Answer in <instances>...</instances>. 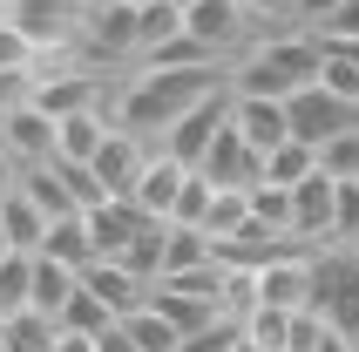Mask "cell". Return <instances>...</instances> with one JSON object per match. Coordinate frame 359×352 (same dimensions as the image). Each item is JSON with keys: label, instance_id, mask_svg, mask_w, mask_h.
<instances>
[{"label": "cell", "instance_id": "obj_35", "mask_svg": "<svg viewBox=\"0 0 359 352\" xmlns=\"http://www.w3.org/2000/svg\"><path fill=\"white\" fill-rule=\"evenodd\" d=\"M231 352H258V346H251V339H238V346H231Z\"/></svg>", "mask_w": 359, "mask_h": 352}, {"label": "cell", "instance_id": "obj_3", "mask_svg": "<svg viewBox=\"0 0 359 352\" xmlns=\"http://www.w3.org/2000/svg\"><path fill=\"white\" fill-rule=\"evenodd\" d=\"M312 312L332 332H359V244H319L312 251Z\"/></svg>", "mask_w": 359, "mask_h": 352}, {"label": "cell", "instance_id": "obj_13", "mask_svg": "<svg viewBox=\"0 0 359 352\" xmlns=\"http://www.w3.org/2000/svg\"><path fill=\"white\" fill-rule=\"evenodd\" d=\"M197 170L210 176L217 190H258V183H264V156H258V149H251V142L238 136V122H231V129L217 136V149H210V156H203Z\"/></svg>", "mask_w": 359, "mask_h": 352}, {"label": "cell", "instance_id": "obj_36", "mask_svg": "<svg viewBox=\"0 0 359 352\" xmlns=\"http://www.w3.org/2000/svg\"><path fill=\"white\" fill-rule=\"evenodd\" d=\"M0 325H7V305H0Z\"/></svg>", "mask_w": 359, "mask_h": 352}, {"label": "cell", "instance_id": "obj_11", "mask_svg": "<svg viewBox=\"0 0 359 352\" xmlns=\"http://www.w3.org/2000/svg\"><path fill=\"white\" fill-rule=\"evenodd\" d=\"M149 224H156V217L142 210L136 196H109V203H95V210H88V237H95V257H122L142 231H149Z\"/></svg>", "mask_w": 359, "mask_h": 352}, {"label": "cell", "instance_id": "obj_25", "mask_svg": "<svg viewBox=\"0 0 359 352\" xmlns=\"http://www.w3.org/2000/svg\"><path fill=\"white\" fill-rule=\"evenodd\" d=\"M122 325H129V339H136L142 352H183V332H177V325H170V318L156 312V305H142V312H129Z\"/></svg>", "mask_w": 359, "mask_h": 352}, {"label": "cell", "instance_id": "obj_16", "mask_svg": "<svg viewBox=\"0 0 359 352\" xmlns=\"http://www.w3.org/2000/svg\"><path fill=\"white\" fill-rule=\"evenodd\" d=\"M0 224H7V244H14V251L41 257V244H48V224H55V217H48L34 196L14 183V190H7V203H0Z\"/></svg>", "mask_w": 359, "mask_h": 352}, {"label": "cell", "instance_id": "obj_6", "mask_svg": "<svg viewBox=\"0 0 359 352\" xmlns=\"http://www.w3.org/2000/svg\"><path fill=\"white\" fill-rule=\"evenodd\" d=\"M0 149L14 156V170H34V163H55L61 156V122L41 109V102H20L0 116Z\"/></svg>", "mask_w": 359, "mask_h": 352}, {"label": "cell", "instance_id": "obj_24", "mask_svg": "<svg viewBox=\"0 0 359 352\" xmlns=\"http://www.w3.org/2000/svg\"><path fill=\"white\" fill-rule=\"evenodd\" d=\"M109 325H116V312H109V305H102V298L88 292V285H81V292L68 298V305H61V332H81V339H102V332H109Z\"/></svg>", "mask_w": 359, "mask_h": 352}, {"label": "cell", "instance_id": "obj_39", "mask_svg": "<svg viewBox=\"0 0 359 352\" xmlns=\"http://www.w3.org/2000/svg\"><path fill=\"white\" fill-rule=\"evenodd\" d=\"M0 352H7V346H0Z\"/></svg>", "mask_w": 359, "mask_h": 352}, {"label": "cell", "instance_id": "obj_37", "mask_svg": "<svg viewBox=\"0 0 359 352\" xmlns=\"http://www.w3.org/2000/svg\"><path fill=\"white\" fill-rule=\"evenodd\" d=\"M353 352H359V332H353Z\"/></svg>", "mask_w": 359, "mask_h": 352}, {"label": "cell", "instance_id": "obj_12", "mask_svg": "<svg viewBox=\"0 0 359 352\" xmlns=\"http://www.w3.org/2000/svg\"><path fill=\"white\" fill-rule=\"evenodd\" d=\"M81 285H88V292H95V298H102V305H109L116 318L142 312V305L156 298V285H149V278H136L129 264H122V257H95V264L81 271Z\"/></svg>", "mask_w": 359, "mask_h": 352}, {"label": "cell", "instance_id": "obj_14", "mask_svg": "<svg viewBox=\"0 0 359 352\" xmlns=\"http://www.w3.org/2000/svg\"><path fill=\"white\" fill-rule=\"evenodd\" d=\"M231 122H238V136L258 149V156H271L278 142H292V116H285L278 95H238L231 102Z\"/></svg>", "mask_w": 359, "mask_h": 352}, {"label": "cell", "instance_id": "obj_26", "mask_svg": "<svg viewBox=\"0 0 359 352\" xmlns=\"http://www.w3.org/2000/svg\"><path fill=\"white\" fill-rule=\"evenodd\" d=\"M163 251H170V224H149V231L122 251V264H129L136 278H149V285H163Z\"/></svg>", "mask_w": 359, "mask_h": 352}, {"label": "cell", "instance_id": "obj_15", "mask_svg": "<svg viewBox=\"0 0 359 352\" xmlns=\"http://www.w3.org/2000/svg\"><path fill=\"white\" fill-rule=\"evenodd\" d=\"M332 196H339V183L332 176H305L299 190H292V237H305V244H332Z\"/></svg>", "mask_w": 359, "mask_h": 352}, {"label": "cell", "instance_id": "obj_30", "mask_svg": "<svg viewBox=\"0 0 359 352\" xmlns=\"http://www.w3.org/2000/svg\"><path fill=\"white\" fill-rule=\"evenodd\" d=\"M319 41H359V0H339L332 20L319 27Z\"/></svg>", "mask_w": 359, "mask_h": 352}, {"label": "cell", "instance_id": "obj_9", "mask_svg": "<svg viewBox=\"0 0 359 352\" xmlns=\"http://www.w3.org/2000/svg\"><path fill=\"white\" fill-rule=\"evenodd\" d=\"M149 149H156V142L129 136V129H109V136H102V149L88 156V170L102 176V190H109V196H136V183H142V163H149Z\"/></svg>", "mask_w": 359, "mask_h": 352}, {"label": "cell", "instance_id": "obj_20", "mask_svg": "<svg viewBox=\"0 0 359 352\" xmlns=\"http://www.w3.org/2000/svg\"><path fill=\"white\" fill-rule=\"evenodd\" d=\"M305 176H319V149H312V142H278V149H271V156H264V183H278V190H299Z\"/></svg>", "mask_w": 359, "mask_h": 352}, {"label": "cell", "instance_id": "obj_33", "mask_svg": "<svg viewBox=\"0 0 359 352\" xmlns=\"http://www.w3.org/2000/svg\"><path fill=\"white\" fill-rule=\"evenodd\" d=\"M55 352H95V339H81V332H61V346Z\"/></svg>", "mask_w": 359, "mask_h": 352}, {"label": "cell", "instance_id": "obj_17", "mask_svg": "<svg viewBox=\"0 0 359 352\" xmlns=\"http://www.w3.org/2000/svg\"><path fill=\"white\" fill-rule=\"evenodd\" d=\"M177 34H190V7H183V0H142V7H136V48H142V55L170 48Z\"/></svg>", "mask_w": 359, "mask_h": 352}, {"label": "cell", "instance_id": "obj_32", "mask_svg": "<svg viewBox=\"0 0 359 352\" xmlns=\"http://www.w3.org/2000/svg\"><path fill=\"white\" fill-rule=\"evenodd\" d=\"M95 352H142V346H136V339H129V325H122V318H116V325H109V332L95 339Z\"/></svg>", "mask_w": 359, "mask_h": 352}, {"label": "cell", "instance_id": "obj_21", "mask_svg": "<svg viewBox=\"0 0 359 352\" xmlns=\"http://www.w3.org/2000/svg\"><path fill=\"white\" fill-rule=\"evenodd\" d=\"M244 224H251V190H210V203H203V224H197V231H210L217 244H231Z\"/></svg>", "mask_w": 359, "mask_h": 352}, {"label": "cell", "instance_id": "obj_31", "mask_svg": "<svg viewBox=\"0 0 359 352\" xmlns=\"http://www.w3.org/2000/svg\"><path fill=\"white\" fill-rule=\"evenodd\" d=\"M292 7H299V20L312 27V34H319L325 20H332V7H339V0H292Z\"/></svg>", "mask_w": 359, "mask_h": 352}, {"label": "cell", "instance_id": "obj_2", "mask_svg": "<svg viewBox=\"0 0 359 352\" xmlns=\"http://www.w3.org/2000/svg\"><path fill=\"white\" fill-rule=\"evenodd\" d=\"M325 68V41L312 34V27H299V34H271V41H251L238 61H231V88L238 95H278L292 102L299 88H312Z\"/></svg>", "mask_w": 359, "mask_h": 352}, {"label": "cell", "instance_id": "obj_4", "mask_svg": "<svg viewBox=\"0 0 359 352\" xmlns=\"http://www.w3.org/2000/svg\"><path fill=\"white\" fill-rule=\"evenodd\" d=\"M20 34L34 41L41 55H68L81 41V20H88V0H14V14H7Z\"/></svg>", "mask_w": 359, "mask_h": 352}, {"label": "cell", "instance_id": "obj_1", "mask_svg": "<svg viewBox=\"0 0 359 352\" xmlns=\"http://www.w3.org/2000/svg\"><path fill=\"white\" fill-rule=\"evenodd\" d=\"M217 88H231V68H142L136 61V68L116 81L109 116H116V129H129V136L163 149V136H170L203 95H217Z\"/></svg>", "mask_w": 359, "mask_h": 352}, {"label": "cell", "instance_id": "obj_23", "mask_svg": "<svg viewBox=\"0 0 359 352\" xmlns=\"http://www.w3.org/2000/svg\"><path fill=\"white\" fill-rule=\"evenodd\" d=\"M292 332H299V312H278V305H258L244 318V339L258 352H292Z\"/></svg>", "mask_w": 359, "mask_h": 352}, {"label": "cell", "instance_id": "obj_19", "mask_svg": "<svg viewBox=\"0 0 359 352\" xmlns=\"http://www.w3.org/2000/svg\"><path fill=\"white\" fill-rule=\"evenodd\" d=\"M0 346L7 352H55L61 346V318H48V312H14L7 325H0Z\"/></svg>", "mask_w": 359, "mask_h": 352}, {"label": "cell", "instance_id": "obj_8", "mask_svg": "<svg viewBox=\"0 0 359 352\" xmlns=\"http://www.w3.org/2000/svg\"><path fill=\"white\" fill-rule=\"evenodd\" d=\"M183 7H190V34L203 48H217L224 61H238L251 48V7L244 0H183Z\"/></svg>", "mask_w": 359, "mask_h": 352}, {"label": "cell", "instance_id": "obj_22", "mask_svg": "<svg viewBox=\"0 0 359 352\" xmlns=\"http://www.w3.org/2000/svg\"><path fill=\"white\" fill-rule=\"evenodd\" d=\"M81 292V271H68V264H55V257H34V312L61 318V305Z\"/></svg>", "mask_w": 359, "mask_h": 352}, {"label": "cell", "instance_id": "obj_34", "mask_svg": "<svg viewBox=\"0 0 359 352\" xmlns=\"http://www.w3.org/2000/svg\"><path fill=\"white\" fill-rule=\"evenodd\" d=\"M7 257H14V244H7V224H0V264H7Z\"/></svg>", "mask_w": 359, "mask_h": 352}, {"label": "cell", "instance_id": "obj_18", "mask_svg": "<svg viewBox=\"0 0 359 352\" xmlns=\"http://www.w3.org/2000/svg\"><path fill=\"white\" fill-rule=\"evenodd\" d=\"M41 257H55V264H68V271H88V264H95L88 210H75V217H55V224H48V244H41Z\"/></svg>", "mask_w": 359, "mask_h": 352}, {"label": "cell", "instance_id": "obj_38", "mask_svg": "<svg viewBox=\"0 0 359 352\" xmlns=\"http://www.w3.org/2000/svg\"><path fill=\"white\" fill-rule=\"evenodd\" d=\"M129 7H142V0H129Z\"/></svg>", "mask_w": 359, "mask_h": 352}, {"label": "cell", "instance_id": "obj_10", "mask_svg": "<svg viewBox=\"0 0 359 352\" xmlns=\"http://www.w3.org/2000/svg\"><path fill=\"white\" fill-rule=\"evenodd\" d=\"M190 163H177L170 149H149V163H142V183H136V203L156 224H177V203H183V190H190Z\"/></svg>", "mask_w": 359, "mask_h": 352}, {"label": "cell", "instance_id": "obj_7", "mask_svg": "<svg viewBox=\"0 0 359 352\" xmlns=\"http://www.w3.org/2000/svg\"><path fill=\"white\" fill-rule=\"evenodd\" d=\"M231 102H238V88H217V95H203L197 109H190V116H183L177 129L163 136V149H170L177 163H190V170H197V163L217 149V136L231 129Z\"/></svg>", "mask_w": 359, "mask_h": 352}, {"label": "cell", "instance_id": "obj_27", "mask_svg": "<svg viewBox=\"0 0 359 352\" xmlns=\"http://www.w3.org/2000/svg\"><path fill=\"white\" fill-rule=\"evenodd\" d=\"M251 217H258L264 231H285V237H292V190L258 183V190H251ZM299 244H305V237H299Z\"/></svg>", "mask_w": 359, "mask_h": 352}, {"label": "cell", "instance_id": "obj_29", "mask_svg": "<svg viewBox=\"0 0 359 352\" xmlns=\"http://www.w3.org/2000/svg\"><path fill=\"white\" fill-rule=\"evenodd\" d=\"M332 244H359V183H339L332 196Z\"/></svg>", "mask_w": 359, "mask_h": 352}, {"label": "cell", "instance_id": "obj_28", "mask_svg": "<svg viewBox=\"0 0 359 352\" xmlns=\"http://www.w3.org/2000/svg\"><path fill=\"white\" fill-rule=\"evenodd\" d=\"M319 170L332 176V183H359V129H346V136H332L319 149Z\"/></svg>", "mask_w": 359, "mask_h": 352}, {"label": "cell", "instance_id": "obj_5", "mask_svg": "<svg viewBox=\"0 0 359 352\" xmlns=\"http://www.w3.org/2000/svg\"><path fill=\"white\" fill-rule=\"evenodd\" d=\"M285 116H292V136L312 142V149H325L332 136H346V129H359V109L346 95H332L325 81H312V88H299V95L285 102Z\"/></svg>", "mask_w": 359, "mask_h": 352}]
</instances>
